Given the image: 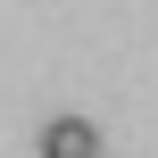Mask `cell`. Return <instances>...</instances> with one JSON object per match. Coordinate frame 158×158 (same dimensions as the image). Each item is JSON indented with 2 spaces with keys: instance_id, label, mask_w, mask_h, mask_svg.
Returning <instances> with one entry per match:
<instances>
[{
  "instance_id": "6da1fadb",
  "label": "cell",
  "mask_w": 158,
  "mask_h": 158,
  "mask_svg": "<svg viewBox=\"0 0 158 158\" xmlns=\"http://www.w3.org/2000/svg\"><path fill=\"white\" fill-rule=\"evenodd\" d=\"M42 158H100V125L92 117H50L42 125Z\"/></svg>"
}]
</instances>
